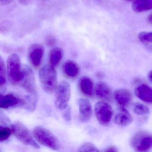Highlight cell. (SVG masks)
Returning <instances> with one entry per match:
<instances>
[{"label": "cell", "mask_w": 152, "mask_h": 152, "mask_svg": "<svg viewBox=\"0 0 152 152\" xmlns=\"http://www.w3.org/2000/svg\"><path fill=\"white\" fill-rule=\"evenodd\" d=\"M39 78L42 89L47 93H53L57 87V75L55 68L51 66H42L39 72Z\"/></svg>", "instance_id": "obj_1"}, {"label": "cell", "mask_w": 152, "mask_h": 152, "mask_svg": "<svg viewBox=\"0 0 152 152\" xmlns=\"http://www.w3.org/2000/svg\"><path fill=\"white\" fill-rule=\"evenodd\" d=\"M33 136L40 144L53 150H58L60 148L59 140L50 131L42 126L35 127Z\"/></svg>", "instance_id": "obj_2"}, {"label": "cell", "mask_w": 152, "mask_h": 152, "mask_svg": "<svg viewBox=\"0 0 152 152\" xmlns=\"http://www.w3.org/2000/svg\"><path fill=\"white\" fill-rule=\"evenodd\" d=\"M11 129L16 138L24 145L31 146L37 149L40 148L31 132L20 121L15 122L12 124Z\"/></svg>", "instance_id": "obj_3"}, {"label": "cell", "mask_w": 152, "mask_h": 152, "mask_svg": "<svg viewBox=\"0 0 152 152\" xmlns=\"http://www.w3.org/2000/svg\"><path fill=\"white\" fill-rule=\"evenodd\" d=\"M130 145L137 152H148L152 149V134L146 132H138L132 138Z\"/></svg>", "instance_id": "obj_4"}, {"label": "cell", "mask_w": 152, "mask_h": 152, "mask_svg": "<svg viewBox=\"0 0 152 152\" xmlns=\"http://www.w3.org/2000/svg\"><path fill=\"white\" fill-rule=\"evenodd\" d=\"M8 77L13 84L19 83L21 78L22 66L18 55L12 54L8 57L7 61Z\"/></svg>", "instance_id": "obj_5"}, {"label": "cell", "mask_w": 152, "mask_h": 152, "mask_svg": "<svg viewBox=\"0 0 152 152\" xmlns=\"http://www.w3.org/2000/svg\"><path fill=\"white\" fill-rule=\"evenodd\" d=\"M56 91L55 105L60 110L64 109L68 105L71 97V87L66 81H62L57 87Z\"/></svg>", "instance_id": "obj_6"}, {"label": "cell", "mask_w": 152, "mask_h": 152, "mask_svg": "<svg viewBox=\"0 0 152 152\" xmlns=\"http://www.w3.org/2000/svg\"><path fill=\"white\" fill-rule=\"evenodd\" d=\"M95 112L100 124L106 126L110 123L113 115V110L108 103L104 101L97 102L95 106Z\"/></svg>", "instance_id": "obj_7"}, {"label": "cell", "mask_w": 152, "mask_h": 152, "mask_svg": "<svg viewBox=\"0 0 152 152\" xmlns=\"http://www.w3.org/2000/svg\"><path fill=\"white\" fill-rule=\"evenodd\" d=\"M19 84L29 93L35 92L36 86L34 73L28 66L24 65L22 66Z\"/></svg>", "instance_id": "obj_8"}, {"label": "cell", "mask_w": 152, "mask_h": 152, "mask_svg": "<svg viewBox=\"0 0 152 152\" xmlns=\"http://www.w3.org/2000/svg\"><path fill=\"white\" fill-rule=\"evenodd\" d=\"M44 53V48L40 44H33L30 47L28 51V58L34 68H38L41 64Z\"/></svg>", "instance_id": "obj_9"}, {"label": "cell", "mask_w": 152, "mask_h": 152, "mask_svg": "<svg viewBox=\"0 0 152 152\" xmlns=\"http://www.w3.org/2000/svg\"><path fill=\"white\" fill-rule=\"evenodd\" d=\"M80 110V119L82 122L88 121L92 115V107L88 99L80 98L78 101Z\"/></svg>", "instance_id": "obj_10"}, {"label": "cell", "mask_w": 152, "mask_h": 152, "mask_svg": "<svg viewBox=\"0 0 152 152\" xmlns=\"http://www.w3.org/2000/svg\"><path fill=\"white\" fill-rule=\"evenodd\" d=\"M114 98L120 107H125L132 101V94L128 90L119 89L114 93Z\"/></svg>", "instance_id": "obj_11"}, {"label": "cell", "mask_w": 152, "mask_h": 152, "mask_svg": "<svg viewBox=\"0 0 152 152\" xmlns=\"http://www.w3.org/2000/svg\"><path fill=\"white\" fill-rule=\"evenodd\" d=\"M136 96L140 100L148 104H152V88L146 84L138 86L134 91Z\"/></svg>", "instance_id": "obj_12"}, {"label": "cell", "mask_w": 152, "mask_h": 152, "mask_svg": "<svg viewBox=\"0 0 152 152\" xmlns=\"http://www.w3.org/2000/svg\"><path fill=\"white\" fill-rule=\"evenodd\" d=\"M132 117L125 107H119L118 112L114 118L115 124L121 127H126L132 122Z\"/></svg>", "instance_id": "obj_13"}, {"label": "cell", "mask_w": 152, "mask_h": 152, "mask_svg": "<svg viewBox=\"0 0 152 152\" xmlns=\"http://www.w3.org/2000/svg\"><path fill=\"white\" fill-rule=\"evenodd\" d=\"M22 99L15 96L14 94H9L0 96V107L3 109H7L15 106H20L22 104Z\"/></svg>", "instance_id": "obj_14"}, {"label": "cell", "mask_w": 152, "mask_h": 152, "mask_svg": "<svg viewBox=\"0 0 152 152\" xmlns=\"http://www.w3.org/2000/svg\"><path fill=\"white\" fill-rule=\"evenodd\" d=\"M95 92L97 97L102 100H109L111 99L112 96L111 89L104 82H99L96 84Z\"/></svg>", "instance_id": "obj_15"}, {"label": "cell", "mask_w": 152, "mask_h": 152, "mask_svg": "<svg viewBox=\"0 0 152 152\" xmlns=\"http://www.w3.org/2000/svg\"><path fill=\"white\" fill-rule=\"evenodd\" d=\"M62 70L64 74L69 78H76L80 73V67L74 61L68 60L63 64Z\"/></svg>", "instance_id": "obj_16"}, {"label": "cell", "mask_w": 152, "mask_h": 152, "mask_svg": "<svg viewBox=\"0 0 152 152\" xmlns=\"http://www.w3.org/2000/svg\"><path fill=\"white\" fill-rule=\"evenodd\" d=\"M79 89L82 94L86 96H92L93 95V83L89 77L83 76L80 79L79 82Z\"/></svg>", "instance_id": "obj_17"}, {"label": "cell", "mask_w": 152, "mask_h": 152, "mask_svg": "<svg viewBox=\"0 0 152 152\" xmlns=\"http://www.w3.org/2000/svg\"><path fill=\"white\" fill-rule=\"evenodd\" d=\"M38 98V94L36 92L30 93L29 95L25 96L22 99L21 106L23 107L29 112H33L36 108Z\"/></svg>", "instance_id": "obj_18"}, {"label": "cell", "mask_w": 152, "mask_h": 152, "mask_svg": "<svg viewBox=\"0 0 152 152\" xmlns=\"http://www.w3.org/2000/svg\"><path fill=\"white\" fill-rule=\"evenodd\" d=\"M64 56L63 50L59 48L52 49L50 52L49 59L50 65L56 68L61 62Z\"/></svg>", "instance_id": "obj_19"}, {"label": "cell", "mask_w": 152, "mask_h": 152, "mask_svg": "<svg viewBox=\"0 0 152 152\" xmlns=\"http://www.w3.org/2000/svg\"><path fill=\"white\" fill-rule=\"evenodd\" d=\"M132 8L136 13H140L152 9V0H137L132 3Z\"/></svg>", "instance_id": "obj_20"}, {"label": "cell", "mask_w": 152, "mask_h": 152, "mask_svg": "<svg viewBox=\"0 0 152 152\" xmlns=\"http://www.w3.org/2000/svg\"><path fill=\"white\" fill-rule=\"evenodd\" d=\"M7 84V76L5 64L2 57H0V89L1 92L4 91Z\"/></svg>", "instance_id": "obj_21"}, {"label": "cell", "mask_w": 152, "mask_h": 152, "mask_svg": "<svg viewBox=\"0 0 152 152\" xmlns=\"http://www.w3.org/2000/svg\"><path fill=\"white\" fill-rule=\"evenodd\" d=\"M133 111L136 114L139 115H147L150 113L147 107L140 103H135L133 105Z\"/></svg>", "instance_id": "obj_22"}, {"label": "cell", "mask_w": 152, "mask_h": 152, "mask_svg": "<svg viewBox=\"0 0 152 152\" xmlns=\"http://www.w3.org/2000/svg\"><path fill=\"white\" fill-rule=\"evenodd\" d=\"M78 151L80 152H99L96 147L91 142H85L81 145L78 148Z\"/></svg>", "instance_id": "obj_23"}, {"label": "cell", "mask_w": 152, "mask_h": 152, "mask_svg": "<svg viewBox=\"0 0 152 152\" xmlns=\"http://www.w3.org/2000/svg\"><path fill=\"white\" fill-rule=\"evenodd\" d=\"M13 133L12 129L7 127L0 126V141H5L7 140Z\"/></svg>", "instance_id": "obj_24"}, {"label": "cell", "mask_w": 152, "mask_h": 152, "mask_svg": "<svg viewBox=\"0 0 152 152\" xmlns=\"http://www.w3.org/2000/svg\"><path fill=\"white\" fill-rule=\"evenodd\" d=\"M138 39L143 43L152 42V32H141L139 34Z\"/></svg>", "instance_id": "obj_25"}, {"label": "cell", "mask_w": 152, "mask_h": 152, "mask_svg": "<svg viewBox=\"0 0 152 152\" xmlns=\"http://www.w3.org/2000/svg\"><path fill=\"white\" fill-rule=\"evenodd\" d=\"M46 44L49 47H52L56 44V39L54 36L49 35L46 37L45 39Z\"/></svg>", "instance_id": "obj_26"}, {"label": "cell", "mask_w": 152, "mask_h": 152, "mask_svg": "<svg viewBox=\"0 0 152 152\" xmlns=\"http://www.w3.org/2000/svg\"><path fill=\"white\" fill-rule=\"evenodd\" d=\"M64 109H65V110L64 114H63L64 118L65 121H70L71 120V108L67 106Z\"/></svg>", "instance_id": "obj_27"}, {"label": "cell", "mask_w": 152, "mask_h": 152, "mask_svg": "<svg viewBox=\"0 0 152 152\" xmlns=\"http://www.w3.org/2000/svg\"><path fill=\"white\" fill-rule=\"evenodd\" d=\"M118 151L117 148L115 146H110L104 150V152H116Z\"/></svg>", "instance_id": "obj_28"}, {"label": "cell", "mask_w": 152, "mask_h": 152, "mask_svg": "<svg viewBox=\"0 0 152 152\" xmlns=\"http://www.w3.org/2000/svg\"><path fill=\"white\" fill-rule=\"evenodd\" d=\"M14 0H0V4L1 6L9 5L14 1Z\"/></svg>", "instance_id": "obj_29"}, {"label": "cell", "mask_w": 152, "mask_h": 152, "mask_svg": "<svg viewBox=\"0 0 152 152\" xmlns=\"http://www.w3.org/2000/svg\"><path fill=\"white\" fill-rule=\"evenodd\" d=\"M148 78L150 81V82L152 83V70L150 71L148 74Z\"/></svg>", "instance_id": "obj_30"}, {"label": "cell", "mask_w": 152, "mask_h": 152, "mask_svg": "<svg viewBox=\"0 0 152 152\" xmlns=\"http://www.w3.org/2000/svg\"><path fill=\"white\" fill-rule=\"evenodd\" d=\"M96 76L97 78H102L104 77V74L101 72H98L97 73Z\"/></svg>", "instance_id": "obj_31"}, {"label": "cell", "mask_w": 152, "mask_h": 152, "mask_svg": "<svg viewBox=\"0 0 152 152\" xmlns=\"http://www.w3.org/2000/svg\"><path fill=\"white\" fill-rule=\"evenodd\" d=\"M148 20L149 23L152 24V13L148 16Z\"/></svg>", "instance_id": "obj_32"}, {"label": "cell", "mask_w": 152, "mask_h": 152, "mask_svg": "<svg viewBox=\"0 0 152 152\" xmlns=\"http://www.w3.org/2000/svg\"><path fill=\"white\" fill-rule=\"evenodd\" d=\"M126 1H137V0H126Z\"/></svg>", "instance_id": "obj_33"}]
</instances>
